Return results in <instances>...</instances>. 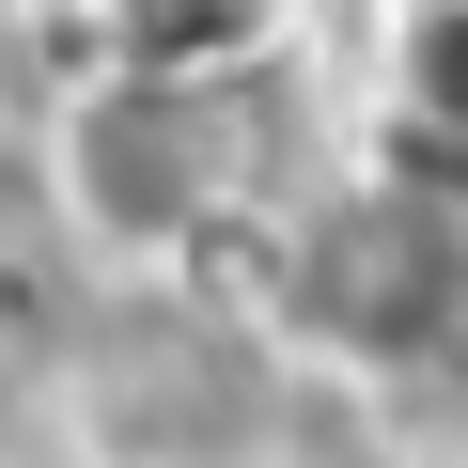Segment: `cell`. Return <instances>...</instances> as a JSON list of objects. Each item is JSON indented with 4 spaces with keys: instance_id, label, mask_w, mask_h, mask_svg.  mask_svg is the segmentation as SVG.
<instances>
[{
    "instance_id": "1",
    "label": "cell",
    "mask_w": 468,
    "mask_h": 468,
    "mask_svg": "<svg viewBox=\"0 0 468 468\" xmlns=\"http://www.w3.org/2000/svg\"><path fill=\"white\" fill-rule=\"evenodd\" d=\"M63 203L94 250L141 266H203L218 234H250V156H234V94H172V79H94L63 110Z\"/></svg>"
},
{
    "instance_id": "2",
    "label": "cell",
    "mask_w": 468,
    "mask_h": 468,
    "mask_svg": "<svg viewBox=\"0 0 468 468\" xmlns=\"http://www.w3.org/2000/svg\"><path fill=\"white\" fill-rule=\"evenodd\" d=\"M282 313H297L313 344H344V359H406V344H437V313H452V234H437L406 187H375V203L313 218L297 250H282Z\"/></svg>"
},
{
    "instance_id": "3",
    "label": "cell",
    "mask_w": 468,
    "mask_h": 468,
    "mask_svg": "<svg viewBox=\"0 0 468 468\" xmlns=\"http://www.w3.org/2000/svg\"><path fill=\"white\" fill-rule=\"evenodd\" d=\"M297 32V0H110V79H172V94H234Z\"/></svg>"
},
{
    "instance_id": "4",
    "label": "cell",
    "mask_w": 468,
    "mask_h": 468,
    "mask_svg": "<svg viewBox=\"0 0 468 468\" xmlns=\"http://www.w3.org/2000/svg\"><path fill=\"white\" fill-rule=\"evenodd\" d=\"M406 110H421V141H468V0L406 16Z\"/></svg>"
}]
</instances>
